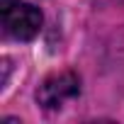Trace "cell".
Here are the masks:
<instances>
[{
  "mask_svg": "<svg viewBox=\"0 0 124 124\" xmlns=\"http://www.w3.org/2000/svg\"><path fill=\"white\" fill-rule=\"evenodd\" d=\"M0 15H3L5 34L17 41H29L41 29V12L34 5L20 0H0Z\"/></svg>",
  "mask_w": 124,
  "mask_h": 124,
  "instance_id": "cell-1",
  "label": "cell"
},
{
  "mask_svg": "<svg viewBox=\"0 0 124 124\" xmlns=\"http://www.w3.org/2000/svg\"><path fill=\"white\" fill-rule=\"evenodd\" d=\"M78 90H80V83H78V78L73 76V73H56V76H49L41 85H39V90H37V100H39V105L41 107H46V109H56V107H61L66 100H73L76 95H78Z\"/></svg>",
  "mask_w": 124,
  "mask_h": 124,
  "instance_id": "cell-2",
  "label": "cell"
}]
</instances>
